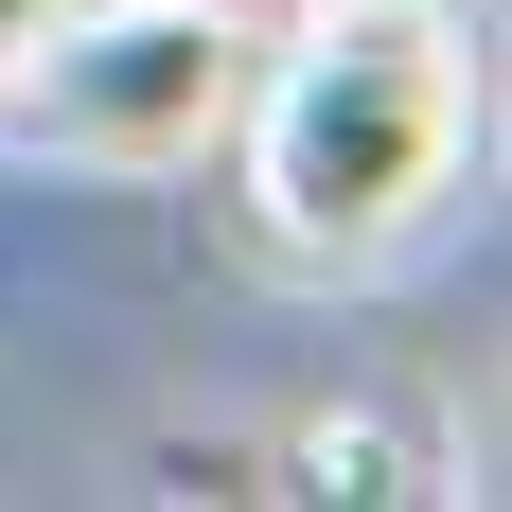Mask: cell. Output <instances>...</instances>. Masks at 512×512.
<instances>
[{"mask_svg": "<svg viewBox=\"0 0 512 512\" xmlns=\"http://www.w3.org/2000/svg\"><path fill=\"white\" fill-rule=\"evenodd\" d=\"M53 36V0H0V71H18V53H36Z\"/></svg>", "mask_w": 512, "mask_h": 512, "instance_id": "cell-4", "label": "cell"}, {"mask_svg": "<svg viewBox=\"0 0 512 512\" xmlns=\"http://www.w3.org/2000/svg\"><path fill=\"white\" fill-rule=\"evenodd\" d=\"M248 212L283 265H389L477 159V18L460 0H301L248 53Z\"/></svg>", "mask_w": 512, "mask_h": 512, "instance_id": "cell-1", "label": "cell"}, {"mask_svg": "<svg viewBox=\"0 0 512 512\" xmlns=\"http://www.w3.org/2000/svg\"><path fill=\"white\" fill-rule=\"evenodd\" d=\"M283 460H301V495H442V477H424V442H407V424H301Z\"/></svg>", "mask_w": 512, "mask_h": 512, "instance_id": "cell-3", "label": "cell"}, {"mask_svg": "<svg viewBox=\"0 0 512 512\" xmlns=\"http://www.w3.org/2000/svg\"><path fill=\"white\" fill-rule=\"evenodd\" d=\"M248 0H53V36L0 71V124L53 177H195L248 106Z\"/></svg>", "mask_w": 512, "mask_h": 512, "instance_id": "cell-2", "label": "cell"}]
</instances>
